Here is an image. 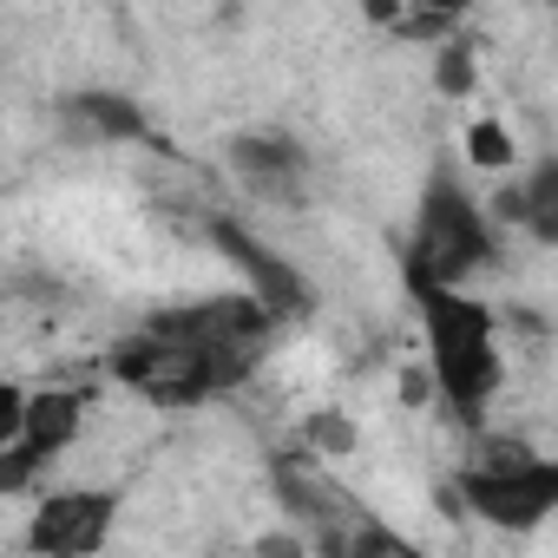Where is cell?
Instances as JSON below:
<instances>
[{
  "mask_svg": "<svg viewBox=\"0 0 558 558\" xmlns=\"http://www.w3.org/2000/svg\"><path fill=\"white\" fill-rule=\"evenodd\" d=\"M250 355H256V349H230V342L191 336L178 316H151L138 336H125V342L112 349V375H119L132 395L158 401V408H191V401H204V395L236 388V381L250 375Z\"/></svg>",
  "mask_w": 558,
  "mask_h": 558,
  "instance_id": "1",
  "label": "cell"
},
{
  "mask_svg": "<svg viewBox=\"0 0 558 558\" xmlns=\"http://www.w3.org/2000/svg\"><path fill=\"white\" fill-rule=\"evenodd\" d=\"M421 296V323H427V381L440 388V401L466 421H480V408L499 388V349H493V310L460 296V290H414Z\"/></svg>",
  "mask_w": 558,
  "mask_h": 558,
  "instance_id": "2",
  "label": "cell"
},
{
  "mask_svg": "<svg viewBox=\"0 0 558 558\" xmlns=\"http://www.w3.org/2000/svg\"><path fill=\"white\" fill-rule=\"evenodd\" d=\"M493 263V223L480 217V204L447 178L434 171L427 191H421V217H414V236H408V283L427 290H460L466 276H480Z\"/></svg>",
  "mask_w": 558,
  "mask_h": 558,
  "instance_id": "3",
  "label": "cell"
},
{
  "mask_svg": "<svg viewBox=\"0 0 558 558\" xmlns=\"http://www.w3.org/2000/svg\"><path fill=\"white\" fill-rule=\"evenodd\" d=\"M460 499H466L486 525L519 532V525H538V519L558 506V466L512 440V447H493L480 466L460 473Z\"/></svg>",
  "mask_w": 558,
  "mask_h": 558,
  "instance_id": "4",
  "label": "cell"
},
{
  "mask_svg": "<svg viewBox=\"0 0 558 558\" xmlns=\"http://www.w3.org/2000/svg\"><path fill=\"white\" fill-rule=\"evenodd\" d=\"M210 236H217V250L236 263V276L250 283V296L283 323V316H310L316 310V290H310V276L290 263V256H276L263 236H250L236 217H210Z\"/></svg>",
  "mask_w": 558,
  "mask_h": 558,
  "instance_id": "5",
  "label": "cell"
},
{
  "mask_svg": "<svg viewBox=\"0 0 558 558\" xmlns=\"http://www.w3.org/2000/svg\"><path fill=\"white\" fill-rule=\"evenodd\" d=\"M112 512H119L112 493H53V499H40L27 545L34 551H99L112 538Z\"/></svg>",
  "mask_w": 558,
  "mask_h": 558,
  "instance_id": "6",
  "label": "cell"
},
{
  "mask_svg": "<svg viewBox=\"0 0 558 558\" xmlns=\"http://www.w3.org/2000/svg\"><path fill=\"white\" fill-rule=\"evenodd\" d=\"M80 421H86V395H80V388H40V395L21 401V434H14V440L47 466V460H60V453L73 447Z\"/></svg>",
  "mask_w": 558,
  "mask_h": 558,
  "instance_id": "7",
  "label": "cell"
},
{
  "mask_svg": "<svg viewBox=\"0 0 558 558\" xmlns=\"http://www.w3.org/2000/svg\"><path fill=\"white\" fill-rule=\"evenodd\" d=\"M230 165L256 184V197H303V145L283 132H250L230 145Z\"/></svg>",
  "mask_w": 558,
  "mask_h": 558,
  "instance_id": "8",
  "label": "cell"
},
{
  "mask_svg": "<svg viewBox=\"0 0 558 558\" xmlns=\"http://www.w3.org/2000/svg\"><path fill=\"white\" fill-rule=\"evenodd\" d=\"M60 119H66L73 132H86L93 145H138V138H151V119L138 112V99H125V93H106V86H86V93H73V99L60 106Z\"/></svg>",
  "mask_w": 558,
  "mask_h": 558,
  "instance_id": "9",
  "label": "cell"
},
{
  "mask_svg": "<svg viewBox=\"0 0 558 558\" xmlns=\"http://www.w3.org/2000/svg\"><path fill=\"white\" fill-rule=\"evenodd\" d=\"M506 217L551 243V236H558V165H538V171L506 197Z\"/></svg>",
  "mask_w": 558,
  "mask_h": 558,
  "instance_id": "10",
  "label": "cell"
},
{
  "mask_svg": "<svg viewBox=\"0 0 558 558\" xmlns=\"http://www.w3.org/2000/svg\"><path fill=\"white\" fill-rule=\"evenodd\" d=\"M466 158H473L480 171H506V165H512V132H506L499 119H480V125L466 132Z\"/></svg>",
  "mask_w": 558,
  "mask_h": 558,
  "instance_id": "11",
  "label": "cell"
},
{
  "mask_svg": "<svg viewBox=\"0 0 558 558\" xmlns=\"http://www.w3.org/2000/svg\"><path fill=\"white\" fill-rule=\"evenodd\" d=\"M434 86H440L447 99L473 93V47H466V40H447V47H440V60H434Z\"/></svg>",
  "mask_w": 558,
  "mask_h": 558,
  "instance_id": "12",
  "label": "cell"
},
{
  "mask_svg": "<svg viewBox=\"0 0 558 558\" xmlns=\"http://www.w3.org/2000/svg\"><path fill=\"white\" fill-rule=\"evenodd\" d=\"M40 473V460L21 447V440H0V493H27Z\"/></svg>",
  "mask_w": 558,
  "mask_h": 558,
  "instance_id": "13",
  "label": "cell"
},
{
  "mask_svg": "<svg viewBox=\"0 0 558 558\" xmlns=\"http://www.w3.org/2000/svg\"><path fill=\"white\" fill-rule=\"evenodd\" d=\"M310 434H316V440H329L336 453H349V447H355V427H349V421H336V414H323V421H310Z\"/></svg>",
  "mask_w": 558,
  "mask_h": 558,
  "instance_id": "14",
  "label": "cell"
},
{
  "mask_svg": "<svg viewBox=\"0 0 558 558\" xmlns=\"http://www.w3.org/2000/svg\"><path fill=\"white\" fill-rule=\"evenodd\" d=\"M21 401H27L21 388H0V440H14V434H21Z\"/></svg>",
  "mask_w": 558,
  "mask_h": 558,
  "instance_id": "15",
  "label": "cell"
},
{
  "mask_svg": "<svg viewBox=\"0 0 558 558\" xmlns=\"http://www.w3.org/2000/svg\"><path fill=\"white\" fill-rule=\"evenodd\" d=\"M414 14H434V21H453L460 27V14H466V0H408Z\"/></svg>",
  "mask_w": 558,
  "mask_h": 558,
  "instance_id": "16",
  "label": "cell"
},
{
  "mask_svg": "<svg viewBox=\"0 0 558 558\" xmlns=\"http://www.w3.org/2000/svg\"><path fill=\"white\" fill-rule=\"evenodd\" d=\"M401 8H408V0H362V14H368L375 27H395V21H401Z\"/></svg>",
  "mask_w": 558,
  "mask_h": 558,
  "instance_id": "17",
  "label": "cell"
}]
</instances>
